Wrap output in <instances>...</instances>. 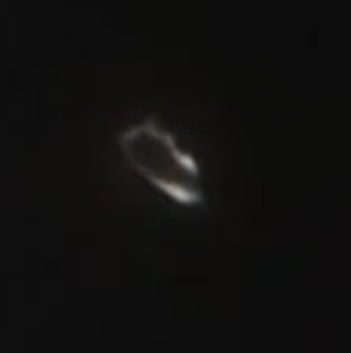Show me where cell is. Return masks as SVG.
<instances>
[{"label": "cell", "instance_id": "6da1fadb", "mask_svg": "<svg viewBox=\"0 0 351 353\" xmlns=\"http://www.w3.org/2000/svg\"><path fill=\"white\" fill-rule=\"evenodd\" d=\"M118 149L128 166L171 202L181 207H200L205 202L200 163L159 121L145 118L126 128L118 135Z\"/></svg>", "mask_w": 351, "mask_h": 353}]
</instances>
